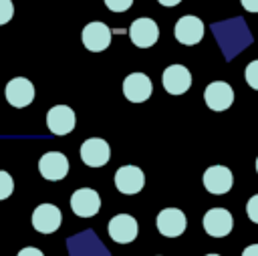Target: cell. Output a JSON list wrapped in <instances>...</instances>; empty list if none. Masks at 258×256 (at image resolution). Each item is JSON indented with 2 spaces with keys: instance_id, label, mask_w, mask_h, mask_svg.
<instances>
[{
  "instance_id": "cell-16",
  "label": "cell",
  "mask_w": 258,
  "mask_h": 256,
  "mask_svg": "<svg viewBox=\"0 0 258 256\" xmlns=\"http://www.w3.org/2000/svg\"><path fill=\"white\" fill-rule=\"evenodd\" d=\"M173 34H175L177 42H181V44H187V46L198 44L204 38V22L191 14L181 16L173 26Z\"/></svg>"
},
{
  "instance_id": "cell-23",
  "label": "cell",
  "mask_w": 258,
  "mask_h": 256,
  "mask_svg": "<svg viewBox=\"0 0 258 256\" xmlns=\"http://www.w3.org/2000/svg\"><path fill=\"white\" fill-rule=\"evenodd\" d=\"M16 256H44V254H42L38 248H34V246H26V248H22Z\"/></svg>"
},
{
  "instance_id": "cell-11",
  "label": "cell",
  "mask_w": 258,
  "mask_h": 256,
  "mask_svg": "<svg viewBox=\"0 0 258 256\" xmlns=\"http://www.w3.org/2000/svg\"><path fill=\"white\" fill-rule=\"evenodd\" d=\"M115 185L125 196L139 194L145 185V175L137 165H121L115 171Z\"/></svg>"
},
{
  "instance_id": "cell-21",
  "label": "cell",
  "mask_w": 258,
  "mask_h": 256,
  "mask_svg": "<svg viewBox=\"0 0 258 256\" xmlns=\"http://www.w3.org/2000/svg\"><path fill=\"white\" fill-rule=\"evenodd\" d=\"M131 4H133V0H105V6L111 12H125L131 8Z\"/></svg>"
},
{
  "instance_id": "cell-24",
  "label": "cell",
  "mask_w": 258,
  "mask_h": 256,
  "mask_svg": "<svg viewBox=\"0 0 258 256\" xmlns=\"http://www.w3.org/2000/svg\"><path fill=\"white\" fill-rule=\"evenodd\" d=\"M240 2H242L244 10H248V12H258V0H240Z\"/></svg>"
},
{
  "instance_id": "cell-26",
  "label": "cell",
  "mask_w": 258,
  "mask_h": 256,
  "mask_svg": "<svg viewBox=\"0 0 258 256\" xmlns=\"http://www.w3.org/2000/svg\"><path fill=\"white\" fill-rule=\"evenodd\" d=\"M161 6H177L181 0H157Z\"/></svg>"
},
{
  "instance_id": "cell-3",
  "label": "cell",
  "mask_w": 258,
  "mask_h": 256,
  "mask_svg": "<svg viewBox=\"0 0 258 256\" xmlns=\"http://www.w3.org/2000/svg\"><path fill=\"white\" fill-rule=\"evenodd\" d=\"M111 157L109 143L101 137H89L81 143V159L89 167H103Z\"/></svg>"
},
{
  "instance_id": "cell-12",
  "label": "cell",
  "mask_w": 258,
  "mask_h": 256,
  "mask_svg": "<svg viewBox=\"0 0 258 256\" xmlns=\"http://www.w3.org/2000/svg\"><path fill=\"white\" fill-rule=\"evenodd\" d=\"M232 183L234 175L226 165H210L204 171V187L214 196L228 194L232 189Z\"/></svg>"
},
{
  "instance_id": "cell-5",
  "label": "cell",
  "mask_w": 258,
  "mask_h": 256,
  "mask_svg": "<svg viewBox=\"0 0 258 256\" xmlns=\"http://www.w3.org/2000/svg\"><path fill=\"white\" fill-rule=\"evenodd\" d=\"M60 210L54 204H40L32 212V228L40 234H52L60 228Z\"/></svg>"
},
{
  "instance_id": "cell-9",
  "label": "cell",
  "mask_w": 258,
  "mask_h": 256,
  "mask_svg": "<svg viewBox=\"0 0 258 256\" xmlns=\"http://www.w3.org/2000/svg\"><path fill=\"white\" fill-rule=\"evenodd\" d=\"M232 226H234V218L224 208H212L204 216V230L212 238H224V236H228L232 232Z\"/></svg>"
},
{
  "instance_id": "cell-15",
  "label": "cell",
  "mask_w": 258,
  "mask_h": 256,
  "mask_svg": "<svg viewBox=\"0 0 258 256\" xmlns=\"http://www.w3.org/2000/svg\"><path fill=\"white\" fill-rule=\"evenodd\" d=\"M71 208L81 218H91L101 210V198L93 187H79L71 196Z\"/></svg>"
},
{
  "instance_id": "cell-8",
  "label": "cell",
  "mask_w": 258,
  "mask_h": 256,
  "mask_svg": "<svg viewBox=\"0 0 258 256\" xmlns=\"http://www.w3.org/2000/svg\"><path fill=\"white\" fill-rule=\"evenodd\" d=\"M157 230L165 236V238H177L185 232V226H187V220H185V214L177 208H165L157 214Z\"/></svg>"
},
{
  "instance_id": "cell-28",
  "label": "cell",
  "mask_w": 258,
  "mask_h": 256,
  "mask_svg": "<svg viewBox=\"0 0 258 256\" xmlns=\"http://www.w3.org/2000/svg\"><path fill=\"white\" fill-rule=\"evenodd\" d=\"M206 256H220V254H206Z\"/></svg>"
},
{
  "instance_id": "cell-2",
  "label": "cell",
  "mask_w": 258,
  "mask_h": 256,
  "mask_svg": "<svg viewBox=\"0 0 258 256\" xmlns=\"http://www.w3.org/2000/svg\"><path fill=\"white\" fill-rule=\"evenodd\" d=\"M153 85L145 73H131L123 81V95L131 103H143L151 97Z\"/></svg>"
},
{
  "instance_id": "cell-13",
  "label": "cell",
  "mask_w": 258,
  "mask_h": 256,
  "mask_svg": "<svg viewBox=\"0 0 258 256\" xmlns=\"http://www.w3.org/2000/svg\"><path fill=\"white\" fill-rule=\"evenodd\" d=\"M129 36L137 48H149L159 38L157 22L151 18H137V20H133V24L129 28Z\"/></svg>"
},
{
  "instance_id": "cell-19",
  "label": "cell",
  "mask_w": 258,
  "mask_h": 256,
  "mask_svg": "<svg viewBox=\"0 0 258 256\" xmlns=\"http://www.w3.org/2000/svg\"><path fill=\"white\" fill-rule=\"evenodd\" d=\"M244 77H246V83H248L254 91H258V58L252 60V62H248V67H246V71H244Z\"/></svg>"
},
{
  "instance_id": "cell-7",
  "label": "cell",
  "mask_w": 258,
  "mask_h": 256,
  "mask_svg": "<svg viewBox=\"0 0 258 256\" xmlns=\"http://www.w3.org/2000/svg\"><path fill=\"white\" fill-rule=\"evenodd\" d=\"M4 95H6V101L12 107L22 109V107L32 103V99H34V85L28 79H24V77H14V79H10L6 83Z\"/></svg>"
},
{
  "instance_id": "cell-20",
  "label": "cell",
  "mask_w": 258,
  "mask_h": 256,
  "mask_svg": "<svg viewBox=\"0 0 258 256\" xmlns=\"http://www.w3.org/2000/svg\"><path fill=\"white\" fill-rule=\"evenodd\" d=\"M14 14V6L10 0H0V24H6L12 20Z\"/></svg>"
},
{
  "instance_id": "cell-22",
  "label": "cell",
  "mask_w": 258,
  "mask_h": 256,
  "mask_svg": "<svg viewBox=\"0 0 258 256\" xmlns=\"http://www.w3.org/2000/svg\"><path fill=\"white\" fill-rule=\"evenodd\" d=\"M246 214L254 224H258V194L246 202Z\"/></svg>"
},
{
  "instance_id": "cell-17",
  "label": "cell",
  "mask_w": 258,
  "mask_h": 256,
  "mask_svg": "<svg viewBox=\"0 0 258 256\" xmlns=\"http://www.w3.org/2000/svg\"><path fill=\"white\" fill-rule=\"evenodd\" d=\"M163 89L169 95H183L191 87V73L183 65H169L163 71Z\"/></svg>"
},
{
  "instance_id": "cell-6",
  "label": "cell",
  "mask_w": 258,
  "mask_h": 256,
  "mask_svg": "<svg viewBox=\"0 0 258 256\" xmlns=\"http://www.w3.org/2000/svg\"><path fill=\"white\" fill-rule=\"evenodd\" d=\"M81 38H83V44H85L87 50L101 52L111 44V30H109V26L105 22L95 20V22H89L83 28Z\"/></svg>"
},
{
  "instance_id": "cell-10",
  "label": "cell",
  "mask_w": 258,
  "mask_h": 256,
  "mask_svg": "<svg viewBox=\"0 0 258 256\" xmlns=\"http://www.w3.org/2000/svg\"><path fill=\"white\" fill-rule=\"evenodd\" d=\"M77 117L75 111L67 105H54L52 109H48L46 113V127L52 135H67L75 129Z\"/></svg>"
},
{
  "instance_id": "cell-18",
  "label": "cell",
  "mask_w": 258,
  "mask_h": 256,
  "mask_svg": "<svg viewBox=\"0 0 258 256\" xmlns=\"http://www.w3.org/2000/svg\"><path fill=\"white\" fill-rule=\"evenodd\" d=\"M12 189H14V181H12V175H10L8 171L0 169V200H6V198H10Z\"/></svg>"
},
{
  "instance_id": "cell-14",
  "label": "cell",
  "mask_w": 258,
  "mask_h": 256,
  "mask_svg": "<svg viewBox=\"0 0 258 256\" xmlns=\"http://www.w3.org/2000/svg\"><path fill=\"white\" fill-rule=\"evenodd\" d=\"M204 101L212 111H226L234 103V89L224 81H214L206 87Z\"/></svg>"
},
{
  "instance_id": "cell-25",
  "label": "cell",
  "mask_w": 258,
  "mask_h": 256,
  "mask_svg": "<svg viewBox=\"0 0 258 256\" xmlns=\"http://www.w3.org/2000/svg\"><path fill=\"white\" fill-rule=\"evenodd\" d=\"M242 256H258V244H250L242 250Z\"/></svg>"
},
{
  "instance_id": "cell-27",
  "label": "cell",
  "mask_w": 258,
  "mask_h": 256,
  "mask_svg": "<svg viewBox=\"0 0 258 256\" xmlns=\"http://www.w3.org/2000/svg\"><path fill=\"white\" fill-rule=\"evenodd\" d=\"M256 173H258V157H256Z\"/></svg>"
},
{
  "instance_id": "cell-4",
  "label": "cell",
  "mask_w": 258,
  "mask_h": 256,
  "mask_svg": "<svg viewBox=\"0 0 258 256\" xmlns=\"http://www.w3.org/2000/svg\"><path fill=\"white\" fill-rule=\"evenodd\" d=\"M38 171L48 181H58L69 173V159L60 151H46L38 159Z\"/></svg>"
},
{
  "instance_id": "cell-1",
  "label": "cell",
  "mask_w": 258,
  "mask_h": 256,
  "mask_svg": "<svg viewBox=\"0 0 258 256\" xmlns=\"http://www.w3.org/2000/svg\"><path fill=\"white\" fill-rule=\"evenodd\" d=\"M107 232L111 236L113 242L117 244H131L137 234H139V226H137V220L129 214H117L109 220V226H107Z\"/></svg>"
}]
</instances>
